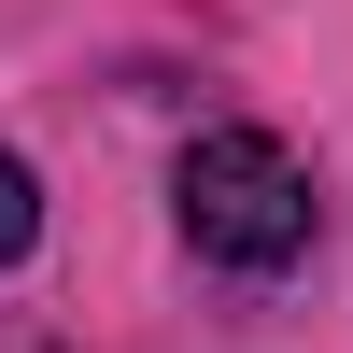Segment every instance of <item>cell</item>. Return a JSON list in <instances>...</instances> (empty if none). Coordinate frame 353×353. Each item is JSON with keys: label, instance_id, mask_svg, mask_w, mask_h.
I'll return each instance as SVG.
<instances>
[{"label": "cell", "instance_id": "cell-2", "mask_svg": "<svg viewBox=\"0 0 353 353\" xmlns=\"http://www.w3.org/2000/svg\"><path fill=\"white\" fill-rule=\"evenodd\" d=\"M28 241H43V184H28V156L0 141V269H28Z\"/></svg>", "mask_w": 353, "mask_h": 353}, {"label": "cell", "instance_id": "cell-1", "mask_svg": "<svg viewBox=\"0 0 353 353\" xmlns=\"http://www.w3.org/2000/svg\"><path fill=\"white\" fill-rule=\"evenodd\" d=\"M170 198H184V241L212 269H297L311 254V170L269 128H198L184 170H170Z\"/></svg>", "mask_w": 353, "mask_h": 353}]
</instances>
